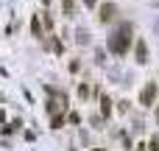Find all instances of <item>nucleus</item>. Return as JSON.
<instances>
[{"label": "nucleus", "mask_w": 159, "mask_h": 151, "mask_svg": "<svg viewBox=\"0 0 159 151\" xmlns=\"http://www.w3.org/2000/svg\"><path fill=\"white\" fill-rule=\"evenodd\" d=\"M129 45H131V25L123 22L117 31H112V36H109V50H112L115 56H123V53L129 50Z\"/></svg>", "instance_id": "nucleus-1"}, {"label": "nucleus", "mask_w": 159, "mask_h": 151, "mask_svg": "<svg viewBox=\"0 0 159 151\" xmlns=\"http://www.w3.org/2000/svg\"><path fill=\"white\" fill-rule=\"evenodd\" d=\"M157 84H154V81H148V84H145V87H143V92H140V104H143V106H151V104H154V101H157Z\"/></svg>", "instance_id": "nucleus-2"}, {"label": "nucleus", "mask_w": 159, "mask_h": 151, "mask_svg": "<svg viewBox=\"0 0 159 151\" xmlns=\"http://www.w3.org/2000/svg\"><path fill=\"white\" fill-rule=\"evenodd\" d=\"M115 17H117V6H115V3H103V6L98 8V20H101V22H112Z\"/></svg>", "instance_id": "nucleus-3"}, {"label": "nucleus", "mask_w": 159, "mask_h": 151, "mask_svg": "<svg viewBox=\"0 0 159 151\" xmlns=\"http://www.w3.org/2000/svg\"><path fill=\"white\" fill-rule=\"evenodd\" d=\"M134 56H137V64H145V62H148V45H145L143 39L134 42Z\"/></svg>", "instance_id": "nucleus-4"}, {"label": "nucleus", "mask_w": 159, "mask_h": 151, "mask_svg": "<svg viewBox=\"0 0 159 151\" xmlns=\"http://www.w3.org/2000/svg\"><path fill=\"white\" fill-rule=\"evenodd\" d=\"M61 11H64V17H73L75 14V0H61Z\"/></svg>", "instance_id": "nucleus-5"}, {"label": "nucleus", "mask_w": 159, "mask_h": 151, "mask_svg": "<svg viewBox=\"0 0 159 151\" xmlns=\"http://www.w3.org/2000/svg\"><path fill=\"white\" fill-rule=\"evenodd\" d=\"M31 31H34V36H42V25H39V14H34V17H31Z\"/></svg>", "instance_id": "nucleus-6"}, {"label": "nucleus", "mask_w": 159, "mask_h": 151, "mask_svg": "<svg viewBox=\"0 0 159 151\" xmlns=\"http://www.w3.org/2000/svg\"><path fill=\"white\" fill-rule=\"evenodd\" d=\"M101 112H103V115H101V118H106V115H109V112H112V101H109V98H106V95H103V98H101Z\"/></svg>", "instance_id": "nucleus-7"}, {"label": "nucleus", "mask_w": 159, "mask_h": 151, "mask_svg": "<svg viewBox=\"0 0 159 151\" xmlns=\"http://www.w3.org/2000/svg\"><path fill=\"white\" fill-rule=\"evenodd\" d=\"M42 22H45V28L48 31H53L56 25H53V17H50V11H42Z\"/></svg>", "instance_id": "nucleus-8"}, {"label": "nucleus", "mask_w": 159, "mask_h": 151, "mask_svg": "<svg viewBox=\"0 0 159 151\" xmlns=\"http://www.w3.org/2000/svg\"><path fill=\"white\" fill-rule=\"evenodd\" d=\"M75 42L78 45H89V34L87 31H75Z\"/></svg>", "instance_id": "nucleus-9"}, {"label": "nucleus", "mask_w": 159, "mask_h": 151, "mask_svg": "<svg viewBox=\"0 0 159 151\" xmlns=\"http://www.w3.org/2000/svg\"><path fill=\"white\" fill-rule=\"evenodd\" d=\"M48 115H50V118H53V115H59V104H56L53 98L48 101Z\"/></svg>", "instance_id": "nucleus-10"}, {"label": "nucleus", "mask_w": 159, "mask_h": 151, "mask_svg": "<svg viewBox=\"0 0 159 151\" xmlns=\"http://www.w3.org/2000/svg\"><path fill=\"white\" fill-rule=\"evenodd\" d=\"M95 62H98V64H106V50L98 48V50H95Z\"/></svg>", "instance_id": "nucleus-11"}, {"label": "nucleus", "mask_w": 159, "mask_h": 151, "mask_svg": "<svg viewBox=\"0 0 159 151\" xmlns=\"http://www.w3.org/2000/svg\"><path fill=\"white\" fill-rule=\"evenodd\" d=\"M67 120H70L73 126H78V123H81V115H78V112H70V115H67Z\"/></svg>", "instance_id": "nucleus-12"}, {"label": "nucleus", "mask_w": 159, "mask_h": 151, "mask_svg": "<svg viewBox=\"0 0 159 151\" xmlns=\"http://www.w3.org/2000/svg\"><path fill=\"white\" fill-rule=\"evenodd\" d=\"M148 151H159V134L151 137V143H148Z\"/></svg>", "instance_id": "nucleus-13"}, {"label": "nucleus", "mask_w": 159, "mask_h": 151, "mask_svg": "<svg viewBox=\"0 0 159 151\" xmlns=\"http://www.w3.org/2000/svg\"><path fill=\"white\" fill-rule=\"evenodd\" d=\"M50 126H53V129H61V115H53V118H50Z\"/></svg>", "instance_id": "nucleus-14"}, {"label": "nucleus", "mask_w": 159, "mask_h": 151, "mask_svg": "<svg viewBox=\"0 0 159 151\" xmlns=\"http://www.w3.org/2000/svg\"><path fill=\"white\" fill-rule=\"evenodd\" d=\"M117 112L126 115V112H129V101H120V104H117Z\"/></svg>", "instance_id": "nucleus-15"}, {"label": "nucleus", "mask_w": 159, "mask_h": 151, "mask_svg": "<svg viewBox=\"0 0 159 151\" xmlns=\"http://www.w3.org/2000/svg\"><path fill=\"white\" fill-rule=\"evenodd\" d=\"M89 120H92V126H95V129H101V126H103V118H98V115H92Z\"/></svg>", "instance_id": "nucleus-16"}, {"label": "nucleus", "mask_w": 159, "mask_h": 151, "mask_svg": "<svg viewBox=\"0 0 159 151\" xmlns=\"http://www.w3.org/2000/svg\"><path fill=\"white\" fill-rule=\"evenodd\" d=\"M78 95H81V98H87V95H89V87H87V84H81V87H78Z\"/></svg>", "instance_id": "nucleus-17"}, {"label": "nucleus", "mask_w": 159, "mask_h": 151, "mask_svg": "<svg viewBox=\"0 0 159 151\" xmlns=\"http://www.w3.org/2000/svg\"><path fill=\"white\" fill-rule=\"evenodd\" d=\"M84 6H87V8H95V6H98V0H84Z\"/></svg>", "instance_id": "nucleus-18"}, {"label": "nucleus", "mask_w": 159, "mask_h": 151, "mask_svg": "<svg viewBox=\"0 0 159 151\" xmlns=\"http://www.w3.org/2000/svg\"><path fill=\"white\" fill-rule=\"evenodd\" d=\"M42 3H45V6H50V0H42Z\"/></svg>", "instance_id": "nucleus-19"}, {"label": "nucleus", "mask_w": 159, "mask_h": 151, "mask_svg": "<svg viewBox=\"0 0 159 151\" xmlns=\"http://www.w3.org/2000/svg\"><path fill=\"white\" fill-rule=\"evenodd\" d=\"M67 151H75V146H70V149H67Z\"/></svg>", "instance_id": "nucleus-20"}, {"label": "nucleus", "mask_w": 159, "mask_h": 151, "mask_svg": "<svg viewBox=\"0 0 159 151\" xmlns=\"http://www.w3.org/2000/svg\"><path fill=\"white\" fill-rule=\"evenodd\" d=\"M157 31H159V20H157Z\"/></svg>", "instance_id": "nucleus-21"}, {"label": "nucleus", "mask_w": 159, "mask_h": 151, "mask_svg": "<svg viewBox=\"0 0 159 151\" xmlns=\"http://www.w3.org/2000/svg\"><path fill=\"white\" fill-rule=\"evenodd\" d=\"M92 151H103V149H92Z\"/></svg>", "instance_id": "nucleus-22"}]
</instances>
